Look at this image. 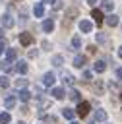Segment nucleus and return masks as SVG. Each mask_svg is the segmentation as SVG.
<instances>
[{
	"instance_id": "1",
	"label": "nucleus",
	"mask_w": 122,
	"mask_h": 124,
	"mask_svg": "<svg viewBox=\"0 0 122 124\" xmlns=\"http://www.w3.org/2000/svg\"><path fill=\"white\" fill-rule=\"evenodd\" d=\"M76 114L81 116V118H85V116L89 114V103H87V101H79V103H77V110H76Z\"/></svg>"
},
{
	"instance_id": "2",
	"label": "nucleus",
	"mask_w": 122,
	"mask_h": 124,
	"mask_svg": "<svg viewBox=\"0 0 122 124\" xmlns=\"http://www.w3.org/2000/svg\"><path fill=\"white\" fill-rule=\"evenodd\" d=\"M0 21H2V27H6V29H12V27H14V23H15V21H14V17H12L10 14H4V16L0 17Z\"/></svg>"
},
{
	"instance_id": "3",
	"label": "nucleus",
	"mask_w": 122,
	"mask_h": 124,
	"mask_svg": "<svg viewBox=\"0 0 122 124\" xmlns=\"http://www.w3.org/2000/svg\"><path fill=\"white\" fill-rule=\"evenodd\" d=\"M74 17H77V8H70V10H66V17H64V25H68Z\"/></svg>"
},
{
	"instance_id": "4",
	"label": "nucleus",
	"mask_w": 122,
	"mask_h": 124,
	"mask_svg": "<svg viewBox=\"0 0 122 124\" xmlns=\"http://www.w3.org/2000/svg\"><path fill=\"white\" fill-rule=\"evenodd\" d=\"M79 29H81L83 33H91V31H93V23L87 21V19H81V21H79Z\"/></svg>"
},
{
	"instance_id": "5",
	"label": "nucleus",
	"mask_w": 122,
	"mask_h": 124,
	"mask_svg": "<svg viewBox=\"0 0 122 124\" xmlns=\"http://www.w3.org/2000/svg\"><path fill=\"white\" fill-rule=\"evenodd\" d=\"M91 17L97 21V25H101V23L105 21V17H103V10H93V12H91Z\"/></svg>"
},
{
	"instance_id": "6",
	"label": "nucleus",
	"mask_w": 122,
	"mask_h": 124,
	"mask_svg": "<svg viewBox=\"0 0 122 124\" xmlns=\"http://www.w3.org/2000/svg\"><path fill=\"white\" fill-rule=\"evenodd\" d=\"M105 23H107V25H110V27H116V25L120 23V19H118V16H116V14H110V16L105 19Z\"/></svg>"
},
{
	"instance_id": "7",
	"label": "nucleus",
	"mask_w": 122,
	"mask_h": 124,
	"mask_svg": "<svg viewBox=\"0 0 122 124\" xmlns=\"http://www.w3.org/2000/svg\"><path fill=\"white\" fill-rule=\"evenodd\" d=\"M19 43H21L23 46H29V45L33 43V37H31L29 33H21V35H19Z\"/></svg>"
},
{
	"instance_id": "8",
	"label": "nucleus",
	"mask_w": 122,
	"mask_h": 124,
	"mask_svg": "<svg viewBox=\"0 0 122 124\" xmlns=\"http://www.w3.org/2000/svg\"><path fill=\"white\" fill-rule=\"evenodd\" d=\"M93 70H95L97 74H103V72L107 70V64H105V60H95V64H93Z\"/></svg>"
},
{
	"instance_id": "9",
	"label": "nucleus",
	"mask_w": 122,
	"mask_h": 124,
	"mask_svg": "<svg viewBox=\"0 0 122 124\" xmlns=\"http://www.w3.org/2000/svg\"><path fill=\"white\" fill-rule=\"evenodd\" d=\"M33 14H35L37 17H43V16H45V4H43V2L35 4V8H33Z\"/></svg>"
},
{
	"instance_id": "10",
	"label": "nucleus",
	"mask_w": 122,
	"mask_h": 124,
	"mask_svg": "<svg viewBox=\"0 0 122 124\" xmlns=\"http://www.w3.org/2000/svg\"><path fill=\"white\" fill-rule=\"evenodd\" d=\"M54 81H56V78H54L52 72H46V74L43 76V83H45V85H52Z\"/></svg>"
},
{
	"instance_id": "11",
	"label": "nucleus",
	"mask_w": 122,
	"mask_h": 124,
	"mask_svg": "<svg viewBox=\"0 0 122 124\" xmlns=\"http://www.w3.org/2000/svg\"><path fill=\"white\" fill-rule=\"evenodd\" d=\"M4 107H6L8 110L14 108V107H15V97H14V95H8V97L4 99Z\"/></svg>"
},
{
	"instance_id": "12",
	"label": "nucleus",
	"mask_w": 122,
	"mask_h": 124,
	"mask_svg": "<svg viewBox=\"0 0 122 124\" xmlns=\"http://www.w3.org/2000/svg\"><path fill=\"white\" fill-rule=\"evenodd\" d=\"M52 29H54V21H52V19H45V21H43V31H45V33H50Z\"/></svg>"
},
{
	"instance_id": "13",
	"label": "nucleus",
	"mask_w": 122,
	"mask_h": 124,
	"mask_svg": "<svg viewBox=\"0 0 122 124\" xmlns=\"http://www.w3.org/2000/svg\"><path fill=\"white\" fill-rule=\"evenodd\" d=\"M15 70H17L19 74H27V62H25V60L15 62Z\"/></svg>"
},
{
	"instance_id": "14",
	"label": "nucleus",
	"mask_w": 122,
	"mask_h": 124,
	"mask_svg": "<svg viewBox=\"0 0 122 124\" xmlns=\"http://www.w3.org/2000/svg\"><path fill=\"white\" fill-rule=\"evenodd\" d=\"M62 64H64V56H62V54H54V56H52V66L60 68Z\"/></svg>"
},
{
	"instance_id": "15",
	"label": "nucleus",
	"mask_w": 122,
	"mask_h": 124,
	"mask_svg": "<svg viewBox=\"0 0 122 124\" xmlns=\"http://www.w3.org/2000/svg\"><path fill=\"white\" fill-rule=\"evenodd\" d=\"M95 120H97V122H105V120H107V110L99 108V110L95 112Z\"/></svg>"
},
{
	"instance_id": "16",
	"label": "nucleus",
	"mask_w": 122,
	"mask_h": 124,
	"mask_svg": "<svg viewBox=\"0 0 122 124\" xmlns=\"http://www.w3.org/2000/svg\"><path fill=\"white\" fill-rule=\"evenodd\" d=\"M112 2L110 0H101V10H105V12H112Z\"/></svg>"
},
{
	"instance_id": "17",
	"label": "nucleus",
	"mask_w": 122,
	"mask_h": 124,
	"mask_svg": "<svg viewBox=\"0 0 122 124\" xmlns=\"http://www.w3.org/2000/svg\"><path fill=\"white\" fill-rule=\"evenodd\" d=\"M97 43H99V45H108V35L97 33Z\"/></svg>"
},
{
	"instance_id": "18",
	"label": "nucleus",
	"mask_w": 122,
	"mask_h": 124,
	"mask_svg": "<svg viewBox=\"0 0 122 124\" xmlns=\"http://www.w3.org/2000/svg\"><path fill=\"white\" fill-rule=\"evenodd\" d=\"M79 46H81V37L79 35H74V39H72V50H76Z\"/></svg>"
},
{
	"instance_id": "19",
	"label": "nucleus",
	"mask_w": 122,
	"mask_h": 124,
	"mask_svg": "<svg viewBox=\"0 0 122 124\" xmlns=\"http://www.w3.org/2000/svg\"><path fill=\"white\" fill-rule=\"evenodd\" d=\"M15 56H17L15 48H8V50H6V58H8V62H14V60H15Z\"/></svg>"
},
{
	"instance_id": "20",
	"label": "nucleus",
	"mask_w": 122,
	"mask_h": 124,
	"mask_svg": "<svg viewBox=\"0 0 122 124\" xmlns=\"http://www.w3.org/2000/svg\"><path fill=\"white\" fill-rule=\"evenodd\" d=\"M74 66L76 68H83L85 66V56H76L74 58Z\"/></svg>"
},
{
	"instance_id": "21",
	"label": "nucleus",
	"mask_w": 122,
	"mask_h": 124,
	"mask_svg": "<svg viewBox=\"0 0 122 124\" xmlns=\"http://www.w3.org/2000/svg\"><path fill=\"white\" fill-rule=\"evenodd\" d=\"M62 114H64V118H68V120H74V118H76V112H74L72 108H62Z\"/></svg>"
},
{
	"instance_id": "22",
	"label": "nucleus",
	"mask_w": 122,
	"mask_h": 124,
	"mask_svg": "<svg viewBox=\"0 0 122 124\" xmlns=\"http://www.w3.org/2000/svg\"><path fill=\"white\" fill-rule=\"evenodd\" d=\"M62 79H64V83H66V85H74V81H76V78H74L72 74H64V76H62Z\"/></svg>"
},
{
	"instance_id": "23",
	"label": "nucleus",
	"mask_w": 122,
	"mask_h": 124,
	"mask_svg": "<svg viewBox=\"0 0 122 124\" xmlns=\"http://www.w3.org/2000/svg\"><path fill=\"white\" fill-rule=\"evenodd\" d=\"M52 97H54V99H62V97H64V89H62V87H54V89H52Z\"/></svg>"
},
{
	"instance_id": "24",
	"label": "nucleus",
	"mask_w": 122,
	"mask_h": 124,
	"mask_svg": "<svg viewBox=\"0 0 122 124\" xmlns=\"http://www.w3.org/2000/svg\"><path fill=\"white\" fill-rule=\"evenodd\" d=\"M19 99H21V101H25V103H27V101H29V99H31V93H29V91H27V89H21V91H19Z\"/></svg>"
},
{
	"instance_id": "25",
	"label": "nucleus",
	"mask_w": 122,
	"mask_h": 124,
	"mask_svg": "<svg viewBox=\"0 0 122 124\" xmlns=\"http://www.w3.org/2000/svg\"><path fill=\"white\" fill-rule=\"evenodd\" d=\"M15 87L17 89H25L27 87V79H23V78L21 79H15Z\"/></svg>"
},
{
	"instance_id": "26",
	"label": "nucleus",
	"mask_w": 122,
	"mask_h": 124,
	"mask_svg": "<svg viewBox=\"0 0 122 124\" xmlns=\"http://www.w3.org/2000/svg\"><path fill=\"white\" fill-rule=\"evenodd\" d=\"M70 99H72V101H77V103H79V101H81V97H79V91L72 89V91H70Z\"/></svg>"
},
{
	"instance_id": "27",
	"label": "nucleus",
	"mask_w": 122,
	"mask_h": 124,
	"mask_svg": "<svg viewBox=\"0 0 122 124\" xmlns=\"http://www.w3.org/2000/svg\"><path fill=\"white\" fill-rule=\"evenodd\" d=\"M8 85H10V79H8V76H0V87H4V89H6Z\"/></svg>"
},
{
	"instance_id": "28",
	"label": "nucleus",
	"mask_w": 122,
	"mask_h": 124,
	"mask_svg": "<svg viewBox=\"0 0 122 124\" xmlns=\"http://www.w3.org/2000/svg\"><path fill=\"white\" fill-rule=\"evenodd\" d=\"M8 122H10V114L8 112H2L0 114V124H8Z\"/></svg>"
},
{
	"instance_id": "29",
	"label": "nucleus",
	"mask_w": 122,
	"mask_h": 124,
	"mask_svg": "<svg viewBox=\"0 0 122 124\" xmlns=\"http://www.w3.org/2000/svg\"><path fill=\"white\" fill-rule=\"evenodd\" d=\"M39 107H41V108H48V107H50V101H46V99H41V101H39Z\"/></svg>"
},
{
	"instance_id": "30",
	"label": "nucleus",
	"mask_w": 122,
	"mask_h": 124,
	"mask_svg": "<svg viewBox=\"0 0 122 124\" xmlns=\"http://www.w3.org/2000/svg\"><path fill=\"white\" fill-rule=\"evenodd\" d=\"M41 116H43V114H41ZM43 118H45L48 124H56V118H54V116H43Z\"/></svg>"
},
{
	"instance_id": "31",
	"label": "nucleus",
	"mask_w": 122,
	"mask_h": 124,
	"mask_svg": "<svg viewBox=\"0 0 122 124\" xmlns=\"http://www.w3.org/2000/svg\"><path fill=\"white\" fill-rule=\"evenodd\" d=\"M4 70H6L8 74H10V72H14V68H12V64H10V62H6V64H4Z\"/></svg>"
},
{
	"instance_id": "32",
	"label": "nucleus",
	"mask_w": 122,
	"mask_h": 124,
	"mask_svg": "<svg viewBox=\"0 0 122 124\" xmlns=\"http://www.w3.org/2000/svg\"><path fill=\"white\" fill-rule=\"evenodd\" d=\"M95 91H97V93H103V83H101V81H97V85H95Z\"/></svg>"
},
{
	"instance_id": "33",
	"label": "nucleus",
	"mask_w": 122,
	"mask_h": 124,
	"mask_svg": "<svg viewBox=\"0 0 122 124\" xmlns=\"http://www.w3.org/2000/svg\"><path fill=\"white\" fill-rule=\"evenodd\" d=\"M62 8V0H54V10H60Z\"/></svg>"
},
{
	"instance_id": "34",
	"label": "nucleus",
	"mask_w": 122,
	"mask_h": 124,
	"mask_svg": "<svg viewBox=\"0 0 122 124\" xmlns=\"http://www.w3.org/2000/svg\"><path fill=\"white\" fill-rule=\"evenodd\" d=\"M43 48H45V50H50V43H48V41H43Z\"/></svg>"
},
{
	"instance_id": "35",
	"label": "nucleus",
	"mask_w": 122,
	"mask_h": 124,
	"mask_svg": "<svg viewBox=\"0 0 122 124\" xmlns=\"http://www.w3.org/2000/svg\"><path fill=\"white\" fill-rule=\"evenodd\" d=\"M83 78H85V81H89L93 76H91V72H85V74H83Z\"/></svg>"
},
{
	"instance_id": "36",
	"label": "nucleus",
	"mask_w": 122,
	"mask_h": 124,
	"mask_svg": "<svg viewBox=\"0 0 122 124\" xmlns=\"http://www.w3.org/2000/svg\"><path fill=\"white\" fill-rule=\"evenodd\" d=\"M116 78L122 81V68H118V70H116Z\"/></svg>"
},
{
	"instance_id": "37",
	"label": "nucleus",
	"mask_w": 122,
	"mask_h": 124,
	"mask_svg": "<svg viewBox=\"0 0 122 124\" xmlns=\"http://www.w3.org/2000/svg\"><path fill=\"white\" fill-rule=\"evenodd\" d=\"M4 48H6V45H4V41H0V54L4 52Z\"/></svg>"
},
{
	"instance_id": "38",
	"label": "nucleus",
	"mask_w": 122,
	"mask_h": 124,
	"mask_svg": "<svg viewBox=\"0 0 122 124\" xmlns=\"http://www.w3.org/2000/svg\"><path fill=\"white\" fill-rule=\"evenodd\" d=\"M97 2H99V0H87V4H91V6H95Z\"/></svg>"
},
{
	"instance_id": "39",
	"label": "nucleus",
	"mask_w": 122,
	"mask_h": 124,
	"mask_svg": "<svg viewBox=\"0 0 122 124\" xmlns=\"http://www.w3.org/2000/svg\"><path fill=\"white\" fill-rule=\"evenodd\" d=\"M2 37H4V29L0 27V41H2Z\"/></svg>"
},
{
	"instance_id": "40",
	"label": "nucleus",
	"mask_w": 122,
	"mask_h": 124,
	"mask_svg": "<svg viewBox=\"0 0 122 124\" xmlns=\"http://www.w3.org/2000/svg\"><path fill=\"white\" fill-rule=\"evenodd\" d=\"M118 56H120V58H122V46H120V48H118Z\"/></svg>"
},
{
	"instance_id": "41",
	"label": "nucleus",
	"mask_w": 122,
	"mask_h": 124,
	"mask_svg": "<svg viewBox=\"0 0 122 124\" xmlns=\"http://www.w3.org/2000/svg\"><path fill=\"white\" fill-rule=\"evenodd\" d=\"M45 2H52V0H43V4H45Z\"/></svg>"
},
{
	"instance_id": "42",
	"label": "nucleus",
	"mask_w": 122,
	"mask_h": 124,
	"mask_svg": "<svg viewBox=\"0 0 122 124\" xmlns=\"http://www.w3.org/2000/svg\"><path fill=\"white\" fill-rule=\"evenodd\" d=\"M70 124H77V122H76V120H72V122H70Z\"/></svg>"
},
{
	"instance_id": "43",
	"label": "nucleus",
	"mask_w": 122,
	"mask_h": 124,
	"mask_svg": "<svg viewBox=\"0 0 122 124\" xmlns=\"http://www.w3.org/2000/svg\"><path fill=\"white\" fill-rule=\"evenodd\" d=\"M120 99H122V91H120Z\"/></svg>"
},
{
	"instance_id": "44",
	"label": "nucleus",
	"mask_w": 122,
	"mask_h": 124,
	"mask_svg": "<svg viewBox=\"0 0 122 124\" xmlns=\"http://www.w3.org/2000/svg\"><path fill=\"white\" fill-rule=\"evenodd\" d=\"M14 2H21V0H14Z\"/></svg>"
},
{
	"instance_id": "45",
	"label": "nucleus",
	"mask_w": 122,
	"mask_h": 124,
	"mask_svg": "<svg viewBox=\"0 0 122 124\" xmlns=\"http://www.w3.org/2000/svg\"><path fill=\"white\" fill-rule=\"evenodd\" d=\"M19 124H25V122H19Z\"/></svg>"
},
{
	"instance_id": "46",
	"label": "nucleus",
	"mask_w": 122,
	"mask_h": 124,
	"mask_svg": "<svg viewBox=\"0 0 122 124\" xmlns=\"http://www.w3.org/2000/svg\"><path fill=\"white\" fill-rule=\"evenodd\" d=\"M91 124H95V122H91Z\"/></svg>"
}]
</instances>
